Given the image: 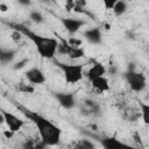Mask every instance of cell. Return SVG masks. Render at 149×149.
I'll return each mask as SVG.
<instances>
[{"label":"cell","mask_w":149,"mask_h":149,"mask_svg":"<svg viewBox=\"0 0 149 149\" xmlns=\"http://www.w3.org/2000/svg\"><path fill=\"white\" fill-rule=\"evenodd\" d=\"M22 112L26 115V118L35 125V127L40 134L41 141L47 147L48 146L49 147L57 146L59 143L61 137H62V129L56 123H54L52 121L44 118L43 115H41L37 112L29 111L26 108H22Z\"/></svg>","instance_id":"obj_1"},{"label":"cell","mask_w":149,"mask_h":149,"mask_svg":"<svg viewBox=\"0 0 149 149\" xmlns=\"http://www.w3.org/2000/svg\"><path fill=\"white\" fill-rule=\"evenodd\" d=\"M14 29L22 33V35L27 36L35 45L37 54L45 59H54V57L57 54V47H58V40L56 37H48L42 36L40 34H36L31 30H29L27 27L22 24H14Z\"/></svg>","instance_id":"obj_2"},{"label":"cell","mask_w":149,"mask_h":149,"mask_svg":"<svg viewBox=\"0 0 149 149\" xmlns=\"http://www.w3.org/2000/svg\"><path fill=\"white\" fill-rule=\"evenodd\" d=\"M57 65L63 72L64 80L66 84L73 85L79 83L84 77V64H72V63H59L57 62Z\"/></svg>","instance_id":"obj_3"},{"label":"cell","mask_w":149,"mask_h":149,"mask_svg":"<svg viewBox=\"0 0 149 149\" xmlns=\"http://www.w3.org/2000/svg\"><path fill=\"white\" fill-rule=\"evenodd\" d=\"M129 88L134 92H142L147 86V78L142 72L135 71L134 69H128L123 74Z\"/></svg>","instance_id":"obj_4"},{"label":"cell","mask_w":149,"mask_h":149,"mask_svg":"<svg viewBox=\"0 0 149 149\" xmlns=\"http://www.w3.org/2000/svg\"><path fill=\"white\" fill-rule=\"evenodd\" d=\"M0 112L2 113L3 119H5V123H6V126H7V128L9 130L16 133V132H19V130H21L23 128V126L26 123L24 120H22L21 118L16 116L15 114H13V113L3 109V108H0Z\"/></svg>","instance_id":"obj_5"},{"label":"cell","mask_w":149,"mask_h":149,"mask_svg":"<svg viewBox=\"0 0 149 149\" xmlns=\"http://www.w3.org/2000/svg\"><path fill=\"white\" fill-rule=\"evenodd\" d=\"M61 23L63 24V27L65 28V30L69 34H76L78 33L84 26H86V21L83 19H78V17H59Z\"/></svg>","instance_id":"obj_6"},{"label":"cell","mask_w":149,"mask_h":149,"mask_svg":"<svg viewBox=\"0 0 149 149\" xmlns=\"http://www.w3.org/2000/svg\"><path fill=\"white\" fill-rule=\"evenodd\" d=\"M54 97L64 109H72L76 107V97L71 92H56Z\"/></svg>","instance_id":"obj_7"},{"label":"cell","mask_w":149,"mask_h":149,"mask_svg":"<svg viewBox=\"0 0 149 149\" xmlns=\"http://www.w3.org/2000/svg\"><path fill=\"white\" fill-rule=\"evenodd\" d=\"M24 77L28 80V83L33 85H41L45 83V76L44 72L40 68H30L24 72Z\"/></svg>","instance_id":"obj_8"},{"label":"cell","mask_w":149,"mask_h":149,"mask_svg":"<svg viewBox=\"0 0 149 149\" xmlns=\"http://www.w3.org/2000/svg\"><path fill=\"white\" fill-rule=\"evenodd\" d=\"M90 81H91V86H92V88H93L94 91L99 92V93L107 92V91H109V88H111L109 80H108V78H106L105 76L95 77V78L91 79Z\"/></svg>","instance_id":"obj_9"},{"label":"cell","mask_w":149,"mask_h":149,"mask_svg":"<svg viewBox=\"0 0 149 149\" xmlns=\"http://www.w3.org/2000/svg\"><path fill=\"white\" fill-rule=\"evenodd\" d=\"M83 36H84V38H85L88 43H91V44H95V45H98V44H100V43L102 42L101 29L98 28V27L90 28V29L85 30L84 34H83Z\"/></svg>","instance_id":"obj_10"},{"label":"cell","mask_w":149,"mask_h":149,"mask_svg":"<svg viewBox=\"0 0 149 149\" xmlns=\"http://www.w3.org/2000/svg\"><path fill=\"white\" fill-rule=\"evenodd\" d=\"M107 72L105 65L100 62H93L92 66L88 69V71L86 72V77L88 80L95 78V77H99V76H105Z\"/></svg>","instance_id":"obj_11"},{"label":"cell","mask_w":149,"mask_h":149,"mask_svg":"<svg viewBox=\"0 0 149 149\" xmlns=\"http://www.w3.org/2000/svg\"><path fill=\"white\" fill-rule=\"evenodd\" d=\"M101 146L105 149H119L121 147H126L125 143L119 141L115 137H104L101 139Z\"/></svg>","instance_id":"obj_12"},{"label":"cell","mask_w":149,"mask_h":149,"mask_svg":"<svg viewBox=\"0 0 149 149\" xmlns=\"http://www.w3.org/2000/svg\"><path fill=\"white\" fill-rule=\"evenodd\" d=\"M15 55H16V51L15 50L5 49V48H1L0 47V64L7 65L8 63H10L14 59Z\"/></svg>","instance_id":"obj_13"},{"label":"cell","mask_w":149,"mask_h":149,"mask_svg":"<svg viewBox=\"0 0 149 149\" xmlns=\"http://www.w3.org/2000/svg\"><path fill=\"white\" fill-rule=\"evenodd\" d=\"M68 43V42H66ZM66 56H69L70 59H79L85 56V51L81 47H71L68 44L66 47Z\"/></svg>","instance_id":"obj_14"},{"label":"cell","mask_w":149,"mask_h":149,"mask_svg":"<svg viewBox=\"0 0 149 149\" xmlns=\"http://www.w3.org/2000/svg\"><path fill=\"white\" fill-rule=\"evenodd\" d=\"M127 9H128V3L126 0H118L112 8L115 16H122L127 12Z\"/></svg>","instance_id":"obj_15"},{"label":"cell","mask_w":149,"mask_h":149,"mask_svg":"<svg viewBox=\"0 0 149 149\" xmlns=\"http://www.w3.org/2000/svg\"><path fill=\"white\" fill-rule=\"evenodd\" d=\"M140 107H141V114H140V116L142 118L143 122L146 125H148L149 123V105L146 104V102L140 101Z\"/></svg>","instance_id":"obj_16"},{"label":"cell","mask_w":149,"mask_h":149,"mask_svg":"<svg viewBox=\"0 0 149 149\" xmlns=\"http://www.w3.org/2000/svg\"><path fill=\"white\" fill-rule=\"evenodd\" d=\"M29 19L31 22L36 23V24H40L44 21V16L42 15V13L37 12V10H30L29 13Z\"/></svg>","instance_id":"obj_17"},{"label":"cell","mask_w":149,"mask_h":149,"mask_svg":"<svg viewBox=\"0 0 149 149\" xmlns=\"http://www.w3.org/2000/svg\"><path fill=\"white\" fill-rule=\"evenodd\" d=\"M17 90L21 92V93H26V94H33L34 92H35V85H33V84H23V83H21L20 85H19V87H17Z\"/></svg>","instance_id":"obj_18"},{"label":"cell","mask_w":149,"mask_h":149,"mask_svg":"<svg viewBox=\"0 0 149 149\" xmlns=\"http://www.w3.org/2000/svg\"><path fill=\"white\" fill-rule=\"evenodd\" d=\"M74 147L79 149H92L94 148V144L90 140H80L77 144H74Z\"/></svg>","instance_id":"obj_19"},{"label":"cell","mask_w":149,"mask_h":149,"mask_svg":"<svg viewBox=\"0 0 149 149\" xmlns=\"http://www.w3.org/2000/svg\"><path fill=\"white\" fill-rule=\"evenodd\" d=\"M66 42L71 47H81V44H83V41L78 37H70L66 40Z\"/></svg>","instance_id":"obj_20"},{"label":"cell","mask_w":149,"mask_h":149,"mask_svg":"<svg viewBox=\"0 0 149 149\" xmlns=\"http://www.w3.org/2000/svg\"><path fill=\"white\" fill-rule=\"evenodd\" d=\"M10 37H12V40H13L15 43H19V42L21 41V38H22V33L19 31V30H16V29H14V30L12 31V34H10Z\"/></svg>","instance_id":"obj_21"},{"label":"cell","mask_w":149,"mask_h":149,"mask_svg":"<svg viewBox=\"0 0 149 149\" xmlns=\"http://www.w3.org/2000/svg\"><path fill=\"white\" fill-rule=\"evenodd\" d=\"M101 1H102L104 7H105L106 10H112L113 6L115 5V2H116L118 0H101Z\"/></svg>","instance_id":"obj_22"},{"label":"cell","mask_w":149,"mask_h":149,"mask_svg":"<svg viewBox=\"0 0 149 149\" xmlns=\"http://www.w3.org/2000/svg\"><path fill=\"white\" fill-rule=\"evenodd\" d=\"M74 6H76L74 0H65V5H64V7H65V9H66L68 13L72 12L73 8H74Z\"/></svg>","instance_id":"obj_23"},{"label":"cell","mask_w":149,"mask_h":149,"mask_svg":"<svg viewBox=\"0 0 149 149\" xmlns=\"http://www.w3.org/2000/svg\"><path fill=\"white\" fill-rule=\"evenodd\" d=\"M27 63H28V59H27V58H24V59H22L21 62L15 63V64H14V66H13V69H14V70H20V69H22Z\"/></svg>","instance_id":"obj_24"},{"label":"cell","mask_w":149,"mask_h":149,"mask_svg":"<svg viewBox=\"0 0 149 149\" xmlns=\"http://www.w3.org/2000/svg\"><path fill=\"white\" fill-rule=\"evenodd\" d=\"M74 3L77 7H80V8H86V6H87L86 0H74Z\"/></svg>","instance_id":"obj_25"},{"label":"cell","mask_w":149,"mask_h":149,"mask_svg":"<svg viewBox=\"0 0 149 149\" xmlns=\"http://www.w3.org/2000/svg\"><path fill=\"white\" fill-rule=\"evenodd\" d=\"M2 134H3V136L7 139V140H10L13 136H14V132H12V130H9V129H6V130H3L2 132Z\"/></svg>","instance_id":"obj_26"},{"label":"cell","mask_w":149,"mask_h":149,"mask_svg":"<svg viewBox=\"0 0 149 149\" xmlns=\"http://www.w3.org/2000/svg\"><path fill=\"white\" fill-rule=\"evenodd\" d=\"M16 1L21 6H30L31 5V0H16Z\"/></svg>","instance_id":"obj_27"},{"label":"cell","mask_w":149,"mask_h":149,"mask_svg":"<svg viewBox=\"0 0 149 149\" xmlns=\"http://www.w3.org/2000/svg\"><path fill=\"white\" fill-rule=\"evenodd\" d=\"M8 6L6 5V3H3V2H0V12H2V13H6V12H8Z\"/></svg>","instance_id":"obj_28"},{"label":"cell","mask_w":149,"mask_h":149,"mask_svg":"<svg viewBox=\"0 0 149 149\" xmlns=\"http://www.w3.org/2000/svg\"><path fill=\"white\" fill-rule=\"evenodd\" d=\"M2 123H5V119H3V115H2V113L0 112V125H2Z\"/></svg>","instance_id":"obj_29"},{"label":"cell","mask_w":149,"mask_h":149,"mask_svg":"<svg viewBox=\"0 0 149 149\" xmlns=\"http://www.w3.org/2000/svg\"><path fill=\"white\" fill-rule=\"evenodd\" d=\"M104 27H105V28H104L105 30H109V29H111V26H109L108 23H105V26H104Z\"/></svg>","instance_id":"obj_30"}]
</instances>
